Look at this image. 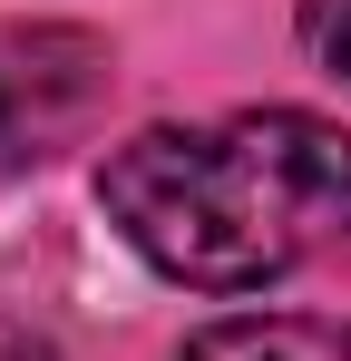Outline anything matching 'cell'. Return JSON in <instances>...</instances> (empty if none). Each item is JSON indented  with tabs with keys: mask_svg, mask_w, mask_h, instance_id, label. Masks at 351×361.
<instances>
[{
	"mask_svg": "<svg viewBox=\"0 0 351 361\" xmlns=\"http://www.w3.org/2000/svg\"><path fill=\"white\" fill-rule=\"evenodd\" d=\"M98 205L166 283L254 293L351 235V137L302 108L137 127L98 166Z\"/></svg>",
	"mask_w": 351,
	"mask_h": 361,
	"instance_id": "1",
	"label": "cell"
},
{
	"mask_svg": "<svg viewBox=\"0 0 351 361\" xmlns=\"http://www.w3.org/2000/svg\"><path fill=\"white\" fill-rule=\"evenodd\" d=\"M117 59L78 20H0V185L58 166L108 118Z\"/></svg>",
	"mask_w": 351,
	"mask_h": 361,
	"instance_id": "2",
	"label": "cell"
},
{
	"mask_svg": "<svg viewBox=\"0 0 351 361\" xmlns=\"http://www.w3.org/2000/svg\"><path fill=\"white\" fill-rule=\"evenodd\" d=\"M185 361H351V322H312V312H234L205 322Z\"/></svg>",
	"mask_w": 351,
	"mask_h": 361,
	"instance_id": "3",
	"label": "cell"
},
{
	"mask_svg": "<svg viewBox=\"0 0 351 361\" xmlns=\"http://www.w3.org/2000/svg\"><path fill=\"white\" fill-rule=\"evenodd\" d=\"M302 49L332 78H351V0H302Z\"/></svg>",
	"mask_w": 351,
	"mask_h": 361,
	"instance_id": "4",
	"label": "cell"
},
{
	"mask_svg": "<svg viewBox=\"0 0 351 361\" xmlns=\"http://www.w3.org/2000/svg\"><path fill=\"white\" fill-rule=\"evenodd\" d=\"M0 361H58V352L30 332V322H0Z\"/></svg>",
	"mask_w": 351,
	"mask_h": 361,
	"instance_id": "5",
	"label": "cell"
}]
</instances>
